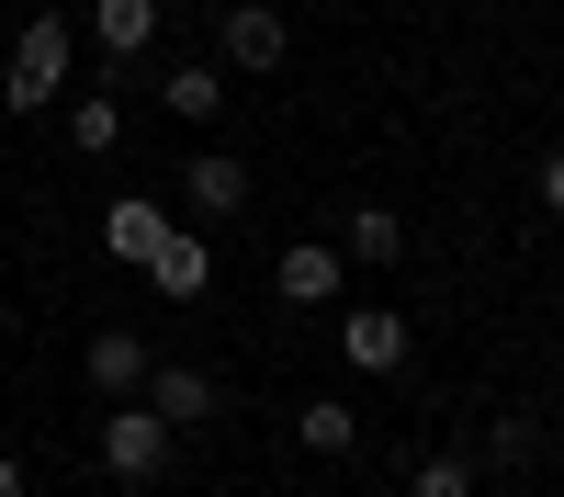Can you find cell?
I'll list each match as a JSON object with an SVG mask.
<instances>
[{
    "label": "cell",
    "instance_id": "9",
    "mask_svg": "<svg viewBox=\"0 0 564 497\" xmlns=\"http://www.w3.org/2000/svg\"><path fill=\"white\" fill-rule=\"evenodd\" d=\"M159 238H170V204H159V193H113V204H102V249H113L124 271H148Z\"/></svg>",
    "mask_w": 564,
    "mask_h": 497
},
{
    "label": "cell",
    "instance_id": "4",
    "mask_svg": "<svg viewBox=\"0 0 564 497\" xmlns=\"http://www.w3.org/2000/svg\"><path fill=\"white\" fill-rule=\"evenodd\" d=\"M135 396H148V407H159L170 430H204L215 407H226V385L204 374V361H148V385H135Z\"/></svg>",
    "mask_w": 564,
    "mask_h": 497
},
{
    "label": "cell",
    "instance_id": "19",
    "mask_svg": "<svg viewBox=\"0 0 564 497\" xmlns=\"http://www.w3.org/2000/svg\"><path fill=\"white\" fill-rule=\"evenodd\" d=\"M0 497H34V475H23V464H0Z\"/></svg>",
    "mask_w": 564,
    "mask_h": 497
},
{
    "label": "cell",
    "instance_id": "10",
    "mask_svg": "<svg viewBox=\"0 0 564 497\" xmlns=\"http://www.w3.org/2000/svg\"><path fill=\"white\" fill-rule=\"evenodd\" d=\"M148 283H159L170 305H204V283H215V249L193 238V226H170V238L148 249Z\"/></svg>",
    "mask_w": 564,
    "mask_h": 497
},
{
    "label": "cell",
    "instance_id": "18",
    "mask_svg": "<svg viewBox=\"0 0 564 497\" xmlns=\"http://www.w3.org/2000/svg\"><path fill=\"white\" fill-rule=\"evenodd\" d=\"M531 204L564 226V148H542V170H531Z\"/></svg>",
    "mask_w": 564,
    "mask_h": 497
},
{
    "label": "cell",
    "instance_id": "7",
    "mask_svg": "<svg viewBox=\"0 0 564 497\" xmlns=\"http://www.w3.org/2000/svg\"><path fill=\"white\" fill-rule=\"evenodd\" d=\"M271 294L282 305H339V238H294L271 260Z\"/></svg>",
    "mask_w": 564,
    "mask_h": 497
},
{
    "label": "cell",
    "instance_id": "8",
    "mask_svg": "<svg viewBox=\"0 0 564 497\" xmlns=\"http://www.w3.org/2000/svg\"><path fill=\"white\" fill-rule=\"evenodd\" d=\"M148 339H135V328H90V350H79V385L90 396H135V385H148Z\"/></svg>",
    "mask_w": 564,
    "mask_h": 497
},
{
    "label": "cell",
    "instance_id": "1",
    "mask_svg": "<svg viewBox=\"0 0 564 497\" xmlns=\"http://www.w3.org/2000/svg\"><path fill=\"white\" fill-rule=\"evenodd\" d=\"M57 90H68V12H34L12 34V79H0V102H12V114H57Z\"/></svg>",
    "mask_w": 564,
    "mask_h": 497
},
{
    "label": "cell",
    "instance_id": "17",
    "mask_svg": "<svg viewBox=\"0 0 564 497\" xmlns=\"http://www.w3.org/2000/svg\"><path fill=\"white\" fill-rule=\"evenodd\" d=\"M486 464H497V475H520V464H542V419H520V407H508V419L486 430Z\"/></svg>",
    "mask_w": 564,
    "mask_h": 497
},
{
    "label": "cell",
    "instance_id": "6",
    "mask_svg": "<svg viewBox=\"0 0 564 497\" xmlns=\"http://www.w3.org/2000/svg\"><path fill=\"white\" fill-rule=\"evenodd\" d=\"M181 204H193L204 226H238V215H249V159H226V148H204L193 170H181Z\"/></svg>",
    "mask_w": 564,
    "mask_h": 497
},
{
    "label": "cell",
    "instance_id": "13",
    "mask_svg": "<svg viewBox=\"0 0 564 497\" xmlns=\"http://www.w3.org/2000/svg\"><path fill=\"white\" fill-rule=\"evenodd\" d=\"M159 114L215 125V114H226V68H204V57H193V68H170V79H159Z\"/></svg>",
    "mask_w": 564,
    "mask_h": 497
},
{
    "label": "cell",
    "instance_id": "15",
    "mask_svg": "<svg viewBox=\"0 0 564 497\" xmlns=\"http://www.w3.org/2000/svg\"><path fill=\"white\" fill-rule=\"evenodd\" d=\"M406 497H486V464H475V452H417Z\"/></svg>",
    "mask_w": 564,
    "mask_h": 497
},
{
    "label": "cell",
    "instance_id": "11",
    "mask_svg": "<svg viewBox=\"0 0 564 497\" xmlns=\"http://www.w3.org/2000/svg\"><path fill=\"white\" fill-rule=\"evenodd\" d=\"M339 249H350L361 271H395V260H406V215H395V204H350V215H339Z\"/></svg>",
    "mask_w": 564,
    "mask_h": 497
},
{
    "label": "cell",
    "instance_id": "3",
    "mask_svg": "<svg viewBox=\"0 0 564 497\" xmlns=\"http://www.w3.org/2000/svg\"><path fill=\"white\" fill-rule=\"evenodd\" d=\"M282 57H294V23H282L271 0H238V12L215 23V68H226V79H271Z\"/></svg>",
    "mask_w": 564,
    "mask_h": 497
},
{
    "label": "cell",
    "instance_id": "5",
    "mask_svg": "<svg viewBox=\"0 0 564 497\" xmlns=\"http://www.w3.org/2000/svg\"><path fill=\"white\" fill-rule=\"evenodd\" d=\"M339 361L350 374H395L406 361V305H350L339 316Z\"/></svg>",
    "mask_w": 564,
    "mask_h": 497
},
{
    "label": "cell",
    "instance_id": "2",
    "mask_svg": "<svg viewBox=\"0 0 564 497\" xmlns=\"http://www.w3.org/2000/svg\"><path fill=\"white\" fill-rule=\"evenodd\" d=\"M170 452H181V430L159 419V407H148V396H113V419H102V464H113L124 486H159Z\"/></svg>",
    "mask_w": 564,
    "mask_h": 497
},
{
    "label": "cell",
    "instance_id": "14",
    "mask_svg": "<svg viewBox=\"0 0 564 497\" xmlns=\"http://www.w3.org/2000/svg\"><path fill=\"white\" fill-rule=\"evenodd\" d=\"M68 148L79 159H113L124 148V102H113V90H79V102H68Z\"/></svg>",
    "mask_w": 564,
    "mask_h": 497
},
{
    "label": "cell",
    "instance_id": "12",
    "mask_svg": "<svg viewBox=\"0 0 564 497\" xmlns=\"http://www.w3.org/2000/svg\"><path fill=\"white\" fill-rule=\"evenodd\" d=\"M90 45H102V57H148L159 45V0H90Z\"/></svg>",
    "mask_w": 564,
    "mask_h": 497
},
{
    "label": "cell",
    "instance_id": "16",
    "mask_svg": "<svg viewBox=\"0 0 564 497\" xmlns=\"http://www.w3.org/2000/svg\"><path fill=\"white\" fill-rule=\"evenodd\" d=\"M294 441H305V452H350V441H361V419H350V396H305V419H294Z\"/></svg>",
    "mask_w": 564,
    "mask_h": 497
}]
</instances>
